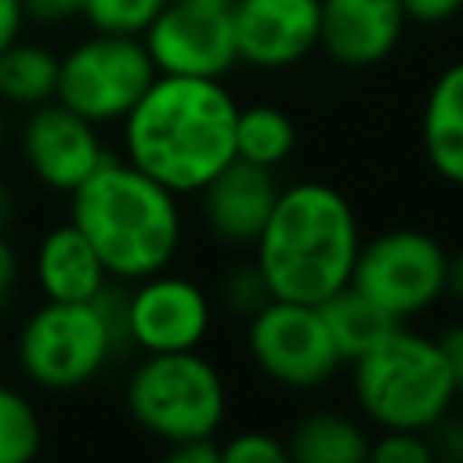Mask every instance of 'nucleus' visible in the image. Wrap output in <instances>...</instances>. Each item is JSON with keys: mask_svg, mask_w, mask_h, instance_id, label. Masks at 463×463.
<instances>
[{"mask_svg": "<svg viewBox=\"0 0 463 463\" xmlns=\"http://www.w3.org/2000/svg\"><path fill=\"white\" fill-rule=\"evenodd\" d=\"M235 112L224 80L156 72L119 119V156L174 195H195L235 159Z\"/></svg>", "mask_w": 463, "mask_h": 463, "instance_id": "obj_1", "label": "nucleus"}, {"mask_svg": "<svg viewBox=\"0 0 463 463\" xmlns=\"http://www.w3.org/2000/svg\"><path fill=\"white\" fill-rule=\"evenodd\" d=\"M362 246V224L351 199L326 181H293L279 188L253 264L271 297L322 304L351 282Z\"/></svg>", "mask_w": 463, "mask_h": 463, "instance_id": "obj_2", "label": "nucleus"}, {"mask_svg": "<svg viewBox=\"0 0 463 463\" xmlns=\"http://www.w3.org/2000/svg\"><path fill=\"white\" fill-rule=\"evenodd\" d=\"M69 221L87 235L112 282H137L177 260L184 246L181 195L109 156L69 192Z\"/></svg>", "mask_w": 463, "mask_h": 463, "instance_id": "obj_3", "label": "nucleus"}, {"mask_svg": "<svg viewBox=\"0 0 463 463\" xmlns=\"http://www.w3.org/2000/svg\"><path fill=\"white\" fill-rule=\"evenodd\" d=\"M351 394L376 430H430L456 409L452 369L438 336L398 322L387 336L351 358Z\"/></svg>", "mask_w": 463, "mask_h": 463, "instance_id": "obj_4", "label": "nucleus"}, {"mask_svg": "<svg viewBox=\"0 0 463 463\" xmlns=\"http://www.w3.org/2000/svg\"><path fill=\"white\" fill-rule=\"evenodd\" d=\"M127 347L119 326V293L98 300H43L14 336V362L40 391H80L94 383Z\"/></svg>", "mask_w": 463, "mask_h": 463, "instance_id": "obj_5", "label": "nucleus"}, {"mask_svg": "<svg viewBox=\"0 0 463 463\" xmlns=\"http://www.w3.org/2000/svg\"><path fill=\"white\" fill-rule=\"evenodd\" d=\"M130 420L156 441L221 438L228 420V383L203 351L141 354L123 387Z\"/></svg>", "mask_w": 463, "mask_h": 463, "instance_id": "obj_6", "label": "nucleus"}, {"mask_svg": "<svg viewBox=\"0 0 463 463\" xmlns=\"http://www.w3.org/2000/svg\"><path fill=\"white\" fill-rule=\"evenodd\" d=\"M152 80L156 65L141 36L90 29L87 36L58 51L54 98L105 130L119 127V119L134 109V101L145 94Z\"/></svg>", "mask_w": 463, "mask_h": 463, "instance_id": "obj_7", "label": "nucleus"}, {"mask_svg": "<svg viewBox=\"0 0 463 463\" xmlns=\"http://www.w3.org/2000/svg\"><path fill=\"white\" fill-rule=\"evenodd\" d=\"M449 250L423 228L398 224L373 239L362 235L351 286L383 307L394 322H412L445 300Z\"/></svg>", "mask_w": 463, "mask_h": 463, "instance_id": "obj_8", "label": "nucleus"}, {"mask_svg": "<svg viewBox=\"0 0 463 463\" xmlns=\"http://www.w3.org/2000/svg\"><path fill=\"white\" fill-rule=\"evenodd\" d=\"M246 354L282 391L326 387L344 365L318 304L282 297H271L246 318Z\"/></svg>", "mask_w": 463, "mask_h": 463, "instance_id": "obj_9", "label": "nucleus"}, {"mask_svg": "<svg viewBox=\"0 0 463 463\" xmlns=\"http://www.w3.org/2000/svg\"><path fill=\"white\" fill-rule=\"evenodd\" d=\"M217 304L203 282L181 271H152L119 293V326L127 347L141 354L199 351L213 329Z\"/></svg>", "mask_w": 463, "mask_h": 463, "instance_id": "obj_10", "label": "nucleus"}, {"mask_svg": "<svg viewBox=\"0 0 463 463\" xmlns=\"http://www.w3.org/2000/svg\"><path fill=\"white\" fill-rule=\"evenodd\" d=\"M14 148L25 174L58 195L80 188L112 156L101 127L72 112L58 98L22 112L14 130Z\"/></svg>", "mask_w": 463, "mask_h": 463, "instance_id": "obj_11", "label": "nucleus"}, {"mask_svg": "<svg viewBox=\"0 0 463 463\" xmlns=\"http://www.w3.org/2000/svg\"><path fill=\"white\" fill-rule=\"evenodd\" d=\"M232 4L235 0H166L141 33L156 72L224 80L239 65Z\"/></svg>", "mask_w": 463, "mask_h": 463, "instance_id": "obj_12", "label": "nucleus"}, {"mask_svg": "<svg viewBox=\"0 0 463 463\" xmlns=\"http://www.w3.org/2000/svg\"><path fill=\"white\" fill-rule=\"evenodd\" d=\"M232 29L239 65L282 72L318 51V0H235Z\"/></svg>", "mask_w": 463, "mask_h": 463, "instance_id": "obj_13", "label": "nucleus"}, {"mask_svg": "<svg viewBox=\"0 0 463 463\" xmlns=\"http://www.w3.org/2000/svg\"><path fill=\"white\" fill-rule=\"evenodd\" d=\"M275 170L253 166L246 159H232L221 174H213L199 192V221L217 246L250 250L268 224V213L279 195Z\"/></svg>", "mask_w": 463, "mask_h": 463, "instance_id": "obj_14", "label": "nucleus"}, {"mask_svg": "<svg viewBox=\"0 0 463 463\" xmlns=\"http://www.w3.org/2000/svg\"><path fill=\"white\" fill-rule=\"evenodd\" d=\"M405 25L402 0H318V51L340 69L383 65Z\"/></svg>", "mask_w": 463, "mask_h": 463, "instance_id": "obj_15", "label": "nucleus"}, {"mask_svg": "<svg viewBox=\"0 0 463 463\" xmlns=\"http://www.w3.org/2000/svg\"><path fill=\"white\" fill-rule=\"evenodd\" d=\"M33 286L43 300H98L112 289V279L87 242V235L65 217L51 224L29 257Z\"/></svg>", "mask_w": 463, "mask_h": 463, "instance_id": "obj_16", "label": "nucleus"}, {"mask_svg": "<svg viewBox=\"0 0 463 463\" xmlns=\"http://www.w3.org/2000/svg\"><path fill=\"white\" fill-rule=\"evenodd\" d=\"M420 148L438 181L463 188V58L449 61L423 94Z\"/></svg>", "mask_w": 463, "mask_h": 463, "instance_id": "obj_17", "label": "nucleus"}, {"mask_svg": "<svg viewBox=\"0 0 463 463\" xmlns=\"http://www.w3.org/2000/svg\"><path fill=\"white\" fill-rule=\"evenodd\" d=\"M286 452L300 463H362L369 459V430L347 412L315 409L293 423Z\"/></svg>", "mask_w": 463, "mask_h": 463, "instance_id": "obj_18", "label": "nucleus"}, {"mask_svg": "<svg viewBox=\"0 0 463 463\" xmlns=\"http://www.w3.org/2000/svg\"><path fill=\"white\" fill-rule=\"evenodd\" d=\"M58 90V51L43 40L18 36L0 51V101L7 109H33Z\"/></svg>", "mask_w": 463, "mask_h": 463, "instance_id": "obj_19", "label": "nucleus"}, {"mask_svg": "<svg viewBox=\"0 0 463 463\" xmlns=\"http://www.w3.org/2000/svg\"><path fill=\"white\" fill-rule=\"evenodd\" d=\"M318 311H322L326 329H329V336H333V344H336V351H340L344 362L358 358L365 347H373L380 336H387L398 326L383 307H376L351 282L344 289H336L333 297H326L318 304Z\"/></svg>", "mask_w": 463, "mask_h": 463, "instance_id": "obj_20", "label": "nucleus"}, {"mask_svg": "<svg viewBox=\"0 0 463 463\" xmlns=\"http://www.w3.org/2000/svg\"><path fill=\"white\" fill-rule=\"evenodd\" d=\"M297 148V123L286 109L253 101L239 105L235 112V159H246L253 166H282Z\"/></svg>", "mask_w": 463, "mask_h": 463, "instance_id": "obj_21", "label": "nucleus"}, {"mask_svg": "<svg viewBox=\"0 0 463 463\" xmlns=\"http://www.w3.org/2000/svg\"><path fill=\"white\" fill-rule=\"evenodd\" d=\"M43 449V420L33 398L0 380V463H29Z\"/></svg>", "mask_w": 463, "mask_h": 463, "instance_id": "obj_22", "label": "nucleus"}, {"mask_svg": "<svg viewBox=\"0 0 463 463\" xmlns=\"http://www.w3.org/2000/svg\"><path fill=\"white\" fill-rule=\"evenodd\" d=\"M166 0H83V22L87 29H101V33H127V36H141L152 18L163 11Z\"/></svg>", "mask_w": 463, "mask_h": 463, "instance_id": "obj_23", "label": "nucleus"}, {"mask_svg": "<svg viewBox=\"0 0 463 463\" xmlns=\"http://www.w3.org/2000/svg\"><path fill=\"white\" fill-rule=\"evenodd\" d=\"M271 300V289H268V282H264V275H260V268L253 264V260H246V264H235L232 271H224V279H221V286H217V304L228 311V315H235V318H250L257 307H264Z\"/></svg>", "mask_w": 463, "mask_h": 463, "instance_id": "obj_24", "label": "nucleus"}, {"mask_svg": "<svg viewBox=\"0 0 463 463\" xmlns=\"http://www.w3.org/2000/svg\"><path fill=\"white\" fill-rule=\"evenodd\" d=\"M369 459L427 463V459H434V449L423 430H376V438H369Z\"/></svg>", "mask_w": 463, "mask_h": 463, "instance_id": "obj_25", "label": "nucleus"}, {"mask_svg": "<svg viewBox=\"0 0 463 463\" xmlns=\"http://www.w3.org/2000/svg\"><path fill=\"white\" fill-rule=\"evenodd\" d=\"M286 456V441L271 430H239L228 441H221V459L232 463H279Z\"/></svg>", "mask_w": 463, "mask_h": 463, "instance_id": "obj_26", "label": "nucleus"}, {"mask_svg": "<svg viewBox=\"0 0 463 463\" xmlns=\"http://www.w3.org/2000/svg\"><path fill=\"white\" fill-rule=\"evenodd\" d=\"M25 22L43 29H61L83 14V0H22Z\"/></svg>", "mask_w": 463, "mask_h": 463, "instance_id": "obj_27", "label": "nucleus"}, {"mask_svg": "<svg viewBox=\"0 0 463 463\" xmlns=\"http://www.w3.org/2000/svg\"><path fill=\"white\" fill-rule=\"evenodd\" d=\"M427 438H430L434 456L452 459V463H463V412L449 409V412L427 430Z\"/></svg>", "mask_w": 463, "mask_h": 463, "instance_id": "obj_28", "label": "nucleus"}, {"mask_svg": "<svg viewBox=\"0 0 463 463\" xmlns=\"http://www.w3.org/2000/svg\"><path fill=\"white\" fill-rule=\"evenodd\" d=\"M405 18L420 25H445L463 14V0H402Z\"/></svg>", "mask_w": 463, "mask_h": 463, "instance_id": "obj_29", "label": "nucleus"}, {"mask_svg": "<svg viewBox=\"0 0 463 463\" xmlns=\"http://www.w3.org/2000/svg\"><path fill=\"white\" fill-rule=\"evenodd\" d=\"M22 271H25L22 250L11 242V235H0V307L14 297V289L22 282Z\"/></svg>", "mask_w": 463, "mask_h": 463, "instance_id": "obj_30", "label": "nucleus"}, {"mask_svg": "<svg viewBox=\"0 0 463 463\" xmlns=\"http://www.w3.org/2000/svg\"><path fill=\"white\" fill-rule=\"evenodd\" d=\"M170 463H217L221 459V441L217 438H188L177 445H166Z\"/></svg>", "mask_w": 463, "mask_h": 463, "instance_id": "obj_31", "label": "nucleus"}, {"mask_svg": "<svg viewBox=\"0 0 463 463\" xmlns=\"http://www.w3.org/2000/svg\"><path fill=\"white\" fill-rule=\"evenodd\" d=\"M441 347H445V358H449V369H452V387H456V405H463V322L449 326L441 336Z\"/></svg>", "mask_w": 463, "mask_h": 463, "instance_id": "obj_32", "label": "nucleus"}, {"mask_svg": "<svg viewBox=\"0 0 463 463\" xmlns=\"http://www.w3.org/2000/svg\"><path fill=\"white\" fill-rule=\"evenodd\" d=\"M25 7L22 0H0V51L11 47L18 36H25Z\"/></svg>", "mask_w": 463, "mask_h": 463, "instance_id": "obj_33", "label": "nucleus"}, {"mask_svg": "<svg viewBox=\"0 0 463 463\" xmlns=\"http://www.w3.org/2000/svg\"><path fill=\"white\" fill-rule=\"evenodd\" d=\"M445 297L463 307V250L449 253V264H445Z\"/></svg>", "mask_w": 463, "mask_h": 463, "instance_id": "obj_34", "label": "nucleus"}, {"mask_svg": "<svg viewBox=\"0 0 463 463\" xmlns=\"http://www.w3.org/2000/svg\"><path fill=\"white\" fill-rule=\"evenodd\" d=\"M18 224V192L0 177V235H11Z\"/></svg>", "mask_w": 463, "mask_h": 463, "instance_id": "obj_35", "label": "nucleus"}, {"mask_svg": "<svg viewBox=\"0 0 463 463\" xmlns=\"http://www.w3.org/2000/svg\"><path fill=\"white\" fill-rule=\"evenodd\" d=\"M7 141H11V109L0 101V156H4Z\"/></svg>", "mask_w": 463, "mask_h": 463, "instance_id": "obj_36", "label": "nucleus"}]
</instances>
